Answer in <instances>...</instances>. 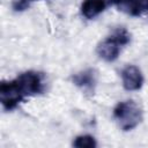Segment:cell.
I'll return each instance as SVG.
<instances>
[{"label": "cell", "mask_w": 148, "mask_h": 148, "mask_svg": "<svg viewBox=\"0 0 148 148\" xmlns=\"http://www.w3.org/2000/svg\"><path fill=\"white\" fill-rule=\"evenodd\" d=\"M16 81L24 97L42 94L45 89L44 76L42 75V73L38 72H34V71L24 72L16 77Z\"/></svg>", "instance_id": "2"}, {"label": "cell", "mask_w": 148, "mask_h": 148, "mask_svg": "<svg viewBox=\"0 0 148 148\" xmlns=\"http://www.w3.org/2000/svg\"><path fill=\"white\" fill-rule=\"evenodd\" d=\"M113 117L118 126L127 132L139 126L142 121V110L134 101H124L114 106Z\"/></svg>", "instance_id": "1"}, {"label": "cell", "mask_w": 148, "mask_h": 148, "mask_svg": "<svg viewBox=\"0 0 148 148\" xmlns=\"http://www.w3.org/2000/svg\"><path fill=\"white\" fill-rule=\"evenodd\" d=\"M112 2L119 10L131 16H139L145 6V0H112Z\"/></svg>", "instance_id": "7"}, {"label": "cell", "mask_w": 148, "mask_h": 148, "mask_svg": "<svg viewBox=\"0 0 148 148\" xmlns=\"http://www.w3.org/2000/svg\"><path fill=\"white\" fill-rule=\"evenodd\" d=\"M120 49H121V45L112 36H110L109 38L102 40L97 45L96 52L99 56V58H102L103 60H105L108 62H112L118 59Z\"/></svg>", "instance_id": "5"}, {"label": "cell", "mask_w": 148, "mask_h": 148, "mask_svg": "<svg viewBox=\"0 0 148 148\" xmlns=\"http://www.w3.org/2000/svg\"><path fill=\"white\" fill-rule=\"evenodd\" d=\"M111 36H112L121 46L127 45V44L130 43V40H131L130 34H128L127 30L124 29V28H118V29H116Z\"/></svg>", "instance_id": "10"}, {"label": "cell", "mask_w": 148, "mask_h": 148, "mask_svg": "<svg viewBox=\"0 0 148 148\" xmlns=\"http://www.w3.org/2000/svg\"><path fill=\"white\" fill-rule=\"evenodd\" d=\"M29 1H32V0H14L13 7L15 10H23L29 6Z\"/></svg>", "instance_id": "11"}, {"label": "cell", "mask_w": 148, "mask_h": 148, "mask_svg": "<svg viewBox=\"0 0 148 148\" xmlns=\"http://www.w3.org/2000/svg\"><path fill=\"white\" fill-rule=\"evenodd\" d=\"M72 81L75 86H77L84 90L91 91V90H94V88L96 86V72H95V69H91V68L82 71V72L73 75Z\"/></svg>", "instance_id": "6"}, {"label": "cell", "mask_w": 148, "mask_h": 148, "mask_svg": "<svg viewBox=\"0 0 148 148\" xmlns=\"http://www.w3.org/2000/svg\"><path fill=\"white\" fill-rule=\"evenodd\" d=\"M106 7V0H84L81 5V13L82 15L91 20L99 15Z\"/></svg>", "instance_id": "8"}, {"label": "cell", "mask_w": 148, "mask_h": 148, "mask_svg": "<svg viewBox=\"0 0 148 148\" xmlns=\"http://www.w3.org/2000/svg\"><path fill=\"white\" fill-rule=\"evenodd\" d=\"M143 10L148 12V0H145V6H143Z\"/></svg>", "instance_id": "12"}, {"label": "cell", "mask_w": 148, "mask_h": 148, "mask_svg": "<svg viewBox=\"0 0 148 148\" xmlns=\"http://www.w3.org/2000/svg\"><path fill=\"white\" fill-rule=\"evenodd\" d=\"M123 87L127 91L139 90L143 84V76L139 67L134 65H128L121 71Z\"/></svg>", "instance_id": "4"}, {"label": "cell", "mask_w": 148, "mask_h": 148, "mask_svg": "<svg viewBox=\"0 0 148 148\" xmlns=\"http://www.w3.org/2000/svg\"><path fill=\"white\" fill-rule=\"evenodd\" d=\"M24 95L22 94L16 79L12 81H3L0 84V102L2 108L6 111L15 109L23 99Z\"/></svg>", "instance_id": "3"}, {"label": "cell", "mask_w": 148, "mask_h": 148, "mask_svg": "<svg viewBox=\"0 0 148 148\" xmlns=\"http://www.w3.org/2000/svg\"><path fill=\"white\" fill-rule=\"evenodd\" d=\"M73 146L76 148H95L97 146V143H96V140L94 136H91L89 134H83V135H79L74 139Z\"/></svg>", "instance_id": "9"}]
</instances>
